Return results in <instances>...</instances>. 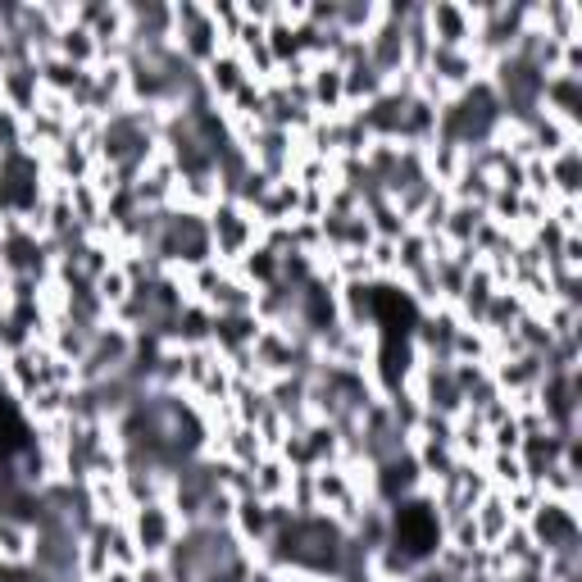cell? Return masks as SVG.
Returning <instances> with one entry per match:
<instances>
[{
  "label": "cell",
  "mask_w": 582,
  "mask_h": 582,
  "mask_svg": "<svg viewBox=\"0 0 582 582\" xmlns=\"http://www.w3.org/2000/svg\"><path fill=\"white\" fill-rule=\"evenodd\" d=\"M150 146H156V137H150V119L137 114V110L110 114L106 133H100V156L110 160V169L119 173V178H137V169L150 160Z\"/></svg>",
  "instance_id": "1"
},
{
  "label": "cell",
  "mask_w": 582,
  "mask_h": 582,
  "mask_svg": "<svg viewBox=\"0 0 582 582\" xmlns=\"http://www.w3.org/2000/svg\"><path fill=\"white\" fill-rule=\"evenodd\" d=\"M528 537L533 546L555 560V555H578V515L560 496H546L537 510H528Z\"/></svg>",
  "instance_id": "2"
},
{
  "label": "cell",
  "mask_w": 582,
  "mask_h": 582,
  "mask_svg": "<svg viewBox=\"0 0 582 582\" xmlns=\"http://www.w3.org/2000/svg\"><path fill=\"white\" fill-rule=\"evenodd\" d=\"M0 206L14 214H37L41 206V173H37V160L23 156V150L0 156Z\"/></svg>",
  "instance_id": "3"
},
{
  "label": "cell",
  "mask_w": 582,
  "mask_h": 582,
  "mask_svg": "<svg viewBox=\"0 0 582 582\" xmlns=\"http://www.w3.org/2000/svg\"><path fill=\"white\" fill-rule=\"evenodd\" d=\"M419 460L410 450H400V455H392V460H383L377 465V496H383L387 505H396V500H405V496H414V487H419Z\"/></svg>",
  "instance_id": "4"
},
{
  "label": "cell",
  "mask_w": 582,
  "mask_h": 582,
  "mask_svg": "<svg viewBox=\"0 0 582 582\" xmlns=\"http://www.w3.org/2000/svg\"><path fill=\"white\" fill-rule=\"evenodd\" d=\"M137 546L141 555H164L173 546V523L164 515V505H141L137 510Z\"/></svg>",
  "instance_id": "5"
},
{
  "label": "cell",
  "mask_w": 582,
  "mask_h": 582,
  "mask_svg": "<svg viewBox=\"0 0 582 582\" xmlns=\"http://www.w3.org/2000/svg\"><path fill=\"white\" fill-rule=\"evenodd\" d=\"M428 410H437V414H455L465 405V392L460 383H455V369L450 364H433L428 369Z\"/></svg>",
  "instance_id": "6"
},
{
  "label": "cell",
  "mask_w": 582,
  "mask_h": 582,
  "mask_svg": "<svg viewBox=\"0 0 582 582\" xmlns=\"http://www.w3.org/2000/svg\"><path fill=\"white\" fill-rule=\"evenodd\" d=\"M210 237H214L223 250H246V242H250V219H246L237 206H227V210L214 214Z\"/></svg>",
  "instance_id": "7"
},
{
  "label": "cell",
  "mask_w": 582,
  "mask_h": 582,
  "mask_svg": "<svg viewBox=\"0 0 582 582\" xmlns=\"http://www.w3.org/2000/svg\"><path fill=\"white\" fill-rule=\"evenodd\" d=\"M578 164H582L578 146H565L560 156H550V160H546V183H560V191H565L569 200L578 196Z\"/></svg>",
  "instance_id": "8"
},
{
  "label": "cell",
  "mask_w": 582,
  "mask_h": 582,
  "mask_svg": "<svg viewBox=\"0 0 582 582\" xmlns=\"http://www.w3.org/2000/svg\"><path fill=\"white\" fill-rule=\"evenodd\" d=\"M314 100L327 110H337L342 100H346V87H342V64H323L314 73Z\"/></svg>",
  "instance_id": "9"
},
{
  "label": "cell",
  "mask_w": 582,
  "mask_h": 582,
  "mask_svg": "<svg viewBox=\"0 0 582 582\" xmlns=\"http://www.w3.org/2000/svg\"><path fill=\"white\" fill-rule=\"evenodd\" d=\"M60 55H64L69 64L83 69V64L96 55V37H91L87 28H64V33H60Z\"/></svg>",
  "instance_id": "10"
},
{
  "label": "cell",
  "mask_w": 582,
  "mask_h": 582,
  "mask_svg": "<svg viewBox=\"0 0 582 582\" xmlns=\"http://www.w3.org/2000/svg\"><path fill=\"white\" fill-rule=\"evenodd\" d=\"M246 269H250V277H260L264 287L277 283V250H269V246L250 250V256H246Z\"/></svg>",
  "instance_id": "11"
}]
</instances>
